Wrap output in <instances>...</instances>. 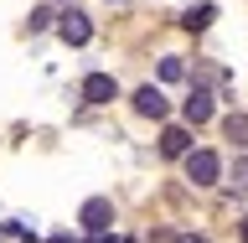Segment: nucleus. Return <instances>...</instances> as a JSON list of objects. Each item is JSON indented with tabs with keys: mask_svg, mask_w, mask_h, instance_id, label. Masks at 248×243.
I'll use <instances>...</instances> for the list:
<instances>
[{
	"mask_svg": "<svg viewBox=\"0 0 248 243\" xmlns=\"http://www.w3.org/2000/svg\"><path fill=\"white\" fill-rule=\"evenodd\" d=\"M238 238H243V243H248V217H243V228H238Z\"/></svg>",
	"mask_w": 248,
	"mask_h": 243,
	"instance_id": "4468645a",
	"label": "nucleus"
},
{
	"mask_svg": "<svg viewBox=\"0 0 248 243\" xmlns=\"http://www.w3.org/2000/svg\"><path fill=\"white\" fill-rule=\"evenodd\" d=\"M160 78H166V83H181V78H186V62L181 57H166V62H160Z\"/></svg>",
	"mask_w": 248,
	"mask_h": 243,
	"instance_id": "9d476101",
	"label": "nucleus"
},
{
	"mask_svg": "<svg viewBox=\"0 0 248 243\" xmlns=\"http://www.w3.org/2000/svg\"><path fill=\"white\" fill-rule=\"evenodd\" d=\"M57 31H62V42H67V47H83V42H88V36H93V21H88V16H83V11H62Z\"/></svg>",
	"mask_w": 248,
	"mask_h": 243,
	"instance_id": "7ed1b4c3",
	"label": "nucleus"
},
{
	"mask_svg": "<svg viewBox=\"0 0 248 243\" xmlns=\"http://www.w3.org/2000/svg\"><path fill=\"white\" fill-rule=\"evenodd\" d=\"M78 223H83V233H108L114 228V202L108 197H88L83 212H78Z\"/></svg>",
	"mask_w": 248,
	"mask_h": 243,
	"instance_id": "f03ea898",
	"label": "nucleus"
},
{
	"mask_svg": "<svg viewBox=\"0 0 248 243\" xmlns=\"http://www.w3.org/2000/svg\"><path fill=\"white\" fill-rule=\"evenodd\" d=\"M222 135H228L238 150H248V114H228V119H222Z\"/></svg>",
	"mask_w": 248,
	"mask_h": 243,
	"instance_id": "6e6552de",
	"label": "nucleus"
},
{
	"mask_svg": "<svg viewBox=\"0 0 248 243\" xmlns=\"http://www.w3.org/2000/svg\"><path fill=\"white\" fill-rule=\"evenodd\" d=\"M217 176H222V161H217L212 150H191V155H186V181L217 186Z\"/></svg>",
	"mask_w": 248,
	"mask_h": 243,
	"instance_id": "f257e3e1",
	"label": "nucleus"
},
{
	"mask_svg": "<svg viewBox=\"0 0 248 243\" xmlns=\"http://www.w3.org/2000/svg\"><path fill=\"white\" fill-rule=\"evenodd\" d=\"M212 16H217L212 5H191V11H186L181 21H186V26H191V31H207V26H212Z\"/></svg>",
	"mask_w": 248,
	"mask_h": 243,
	"instance_id": "1a4fd4ad",
	"label": "nucleus"
},
{
	"mask_svg": "<svg viewBox=\"0 0 248 243\" xmlns=\"http://www.w3.org/2000/svg\"><path fill=\"white\" fill-rule=\"evenodd\" d=\"M232 186H238V192H248V161H238V166H232Z\"/></svg>",
	"mask_w": 248,
	"mask_h": 243,
	"instance_id": "f8f14e48",
	"label": "nucleus"
},
{
	"mask_svg": "<svg viewBox=\"0 0 248 243\" xmlns=\"http://www.w3.org/2000/svg\"><path fill=\"white\" fill-rule=\"evenodd\" d=\"M160 155H170V161L191 155V130H186V124H166V130H160Z\"/></svg>",
	"mask_w": 248,
	"mask_h": 243,
	"instance_id": "423d86ee",
	"label": "nucleus"
},
{
	"mask_svg": "<svg viewBox=\"0 0 248 243\" xmlns=\"http://www.w3.org/2000/svg\"><path fill=\"white\" fill-rule=\"evenodd\" d=\"M83 98H88V104H114V98H119V83L108 73H88L83 78Z\"/></svg>",
	"mask_w": 248,
	"mask_h": 243,
	"instance_id": "39448f33",
	"label": "nucleus"
},
{
	"mask_svg": "<svg viewBox=\"0 0 248 243\" xmlns=\"http://www.w3.org/2000/svg\"><path fill=\"white\" fill-rule=\"evenodd\" d=\"M52 26V11H46V5H36V11H31V31H46Z\"/></svg>",
	"mask_w": 248,
	"mask_h": 243,
	"instance_id": "9b49d317",
	"label": "nucleus"
},
{
	"mask_svg": "<svg viewBox=\"0 0 248 243\" xmlns=\"http://www.w3.org/2000/svg\"><path fill=\"white\" fill-rule=\"evenodd\" d=\"M170 243H212V238H202V233H176Z\"/></svg>",
	"mask_w": 248,
	"mask_h": 243,
	"instance_id": "ddd939ff",
	"label": "nucleus"
},
{
	"mask_svg": "<svg viewBox=\"0 0 248 243\" xmlns=\"http://www.w3.org/2000/svg\"><path fill=\"white\" fill-rule=\"evenodd\" d=\"M207 119H212V93L197 88L191 98H186V124H207Z\"/></svg>",
	"mask_w": 248,
	"mask_h": 243,
	"instance_id": "0eeeda50",
	"label": "nucleus"
},
{
	"mask_svg": "<svg viewBox=\"0 0 248 243\" xmlns=\"http://www.w3.org/2000/svg\"><path fill=\"white\" fill-rule=\"evenodd\" d=\"M135 114H145V119H166V114H170L166 93L155 88V83H145V88H135Z\"/></svg>",
	"mask_w": 248,
	"mask_h": 243,
	"instance_id": "20e7f679",
	"label": "nucleus"
}]
</instances>
